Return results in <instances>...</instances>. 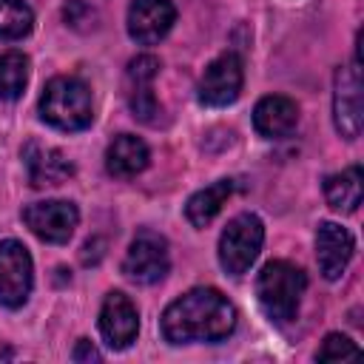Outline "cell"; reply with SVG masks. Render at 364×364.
Masks as SVG:
<instances>
[{
	"instance_id": "6da1fadb",
	"label": "cell",
	"mask_w": 364,
	"mask_h": 364,
	"mask_svg": "<svg viewBox=\"0 0 364 364\" xmlns=\"http://www.w3.org/2000/svg\"><path fill=\"white\" fill-rule=\"evenodd\" d=\"M236 307L216 287H191L162 313V336L171 344L222 341L236 330Z\"/></svg>"
},
{
	"instance_id": "7a4b0ae2",
	"label": "cell",
	"mask_w": 364,
	"mask_h": 364,
	"mask_svg": "<svg viewBox=\"0 0 364 364\" xmlns=\"http://www.w3.org/2000/svg\"><path fill=\"white\" fill-rule=\"evenodd\" d=\"M304 290H307L304 270L284 259L267 262L256 276V299L264 316L276 324H287L296 318Z\"/></svg>"
},
{
	"instance_id": "3957f363",
	"label": "cell",
	"mask_w": 364,
	"mask_h": 364,
	"mask_svg": "<svg viewBox=\"0 0 364 364\" xmlns=\"http://www.w3.org/2000/svg\"><path fill=\"white\" fill-rule=\"evenodd\" d=\"M40 119L57 131H82L94 119L91 91L80 77H54L40 97Z\"/></svg>"
},
{
	"instance_id": "277c9868",
	"label": "cell",
	"mask_w": 364,
	"mask_h": 364,
	"mask_svg": "<svg viewBox=\"0 0 364 364\" xmlns=\"http://www.w3.org/2000/svg\"><path fill=\"white\" fill-rule=\"evenodd\" d=\"M264 245V225L256 213L233 216L219 236V264L228 276H242L256 262Z\"/></svg>"
},
{
	"instance_id": "5b68a950",
	"label": "cell",
	"mask_w": 364,
	"mask_h": 364,
	"mask_svg": "<svg viewBox=\"0 0 364 364\" xmlns=\"http://www.w3.org/2000/svg\"><path fill=\"white\" fill-rule=\"evenodd\" d=\"M34 287V264L31 253L17 239L0 242V307L17 310L28 301Z\"/></svg>"
},
{
	"instance_id": "8992f818",
	"label": "cell",
	"mask_w": 364,
	"mask_h": 364,
	"mask_svg": "<svg viewBox=\"0 0 364 364\" xmlns=\"http://www.w3.org/2000/svg\"><path fill=\"white\" fill-rule=\"evenodd\" d=\"M168 270H171V256H168L165 236L154 230H139L125 250L122 273L136 284H154L165 279Z\"/></svg>"
},
{
	"instance_id": "52a82bcc",
	"label": "cell",
	"mask_w": 364,
	"mask_h": 364,
	"mask_svg": "<svg viewBox=\"0 0 364 364\" xmlns=\"http://www.w3.org/2000/svg\"><path fill=\"white\" fill-rule=\"evenodd\" d=\"M333 122L344 139H355L364 125L361 105V71L358 60L353 65H341L333 80Z\"/></svg>"
},
{
	"instance_id": "ba28073f",
	"label": "cell",
	"mask_w": 364,
	"mask_h": 364,
	"mask_svg": "<svg viewBox=\"0 0 364 364\" xmlns=\"http://www.w3.org/2000/svg\"><path fill=\"white\" fill-rule=\"evenodd\" d=\"M23 222L28 225V230L37 239H43L48 245H65L80 222V210L68 199H46V202L26 205Z\"/></svg>"
},
{
	"instance_id": "9c48e42d",
	"label": "cell",
	"mask_w": 364,
	"mask_h": 364,
	"mask_svg": "<svg viewBox=\"0 0 364 364\" xmlns=\"http://www.w3.org/2000/svg\"><path fill=\"white\" fill-rule=\"evenodd\" d=\"M242 82H245L242 57L233 54V51H225L216 60H210L205 74L199 77V85H196L199 102L213 105V108H225V105L236 102V97L242 91Z\"/></svg>"
},
{
	"instance_id": "30bf717a",
	"label": "cell",
	"mask_w": 364,
	"mask_h": 364,
	"mask_svg": "<svg viewBox=\"0 0 364 364\" xmlns=\"http://www.w3.org/2000/svg\"><path fill=\"white\" fill-rule=\"evenodd\" d=\"M128 34L139 46H156L176 23V6L171 0H131Z\"/></svg>"
},
{
	"instance_id": "8fae6325",
	"label": "cell",
	"mask_w": 364,
	"mask_h": 364,
	"mask_svg": "<svg viewBox=\"0 0 364 364\" xmlns=\"http://www.w3.org/2000/svg\"><path fill=\"white\" fill-rule=\"evenodd\" d=\"M100 333L111 350H125L134 344L139 333V313H136V304L125 293L111 290L105 296L100 307Z\"/></svg>"
},
{
	"instance_id": "7c38bea8",
	"label": "cell",
	"mask_w": 364,
	"mask_h": 364,
	"mask_svg": "<svg viewBox=\"0 0 364 364\" xmlns=\"http://www.w3.org/2000/svg\"><path fill=\"white\" fill-rule=\"evenodd\" d=\"M159 74V60L154 54H139L128 63L125 71V94H128V105L131 114L139 122H154L159 114V102L154 97V80Z\"/></svg>"
},
{
	"instance_id": "4fadbf2b",
	"label": "cell",
	"mask_w": 364,
	"mask_h": 364,
	"mask_svg": "<svg viewBox=\"0 0 364 364\" xmlns=\"http://www.w3.org/2000/svg\"><path fill=\"white\" fill-rule=\"evenodd\" d=\"M353 250H355V242H353V233L336 222H318L316 228V262H318V270L327 282H336L350 259H353Z\"/></svg>"
},
{
	"instance_id": "5bb4252c",
	"label": "cell",
	"mask_w": 364,
	"mask_h": 364,
	"mask_svg": "<svg viewBox=\"0 0 364 364\" xmlns=\"http://www.w3.org/2000/svg\"><path fill=\"white\" fill-rule=\"evenodd\" d=\"M23 162H26L31 188H54V185H63L74 173V165L65 159L63 151L34 142V139L23 145Z\"/></svg>"
},
{
	"instance_id": "9a60e30c",
	"label": "cell",
	"mask_w": 364,
	"mask_h": 364,
	"mask_svg": "<svg viewBox=\"0 0 364 364\" xmlns=\"http://www.w3.org/2000/svg\"><path fill=\"white\" fill-rule=\"evenodd\" d=\"M299 125V105L290 97L267 94L253 108V128L264 139H284Z\"/></svg>"
},
{
	"instance_id": "2e32d148",
	"label": "cell",
	"mask_w": 364,
	"mask_h": 364,
	"mask_svg": "<svg viewBox=\"0 0 364 364\" xmlns=\"http://www.w3.org/2000/svg\"><path fill=\"white\" fill-rule=\"evenodd\" d=\"M148 162H151V151L134 134L114 136L108 151H105V171L117 179H131V176L142 173L148 168Z\"/></svg>"
},
{
	"instance_id": "e0dca14e",
	"label": "cell",
	"mask_w": 364,
	"mask_h": 364,
	"mask_svg": "<svg viewBox=\"0 0 364 364\" xmlns=\"http://www.w3.org/2000/svg\"><path fill=\"white\" fill-rule=\"evenodd\" d=\"M361 165H350L324 179V199L336 213H355L361 205Z\"/></svg>"
},
{
	"instance_id": "ac0fdd59",
	"label": "cell",
	"mask_w": 364,
	"mask_h": 364,
	"mask_svg": "<svg viewBox=\"0 0 364 364\" xmlns=\"http://www.w3.org/2000/svg\"><path fill=\"white\" fill-rule=\"evenodd\" d=\"M230 193H233V179H216L213 185L196 191V193L188 199V205H185V219H188L193 228H208V225L216 219V213L222 210V205L230 199Z\"/></svg>"
},
{
	"instance_id": "d6986e66",
	"label": "cell",
	"mask_w": 364,
	"mask_h": 364,
	"mask_svg": "<svg viewBox=\"0 0 364 364\" xmlns=\"http://www.w3.org/2000/svg\"><path fill=\"white\" fill-rule=\"evenodd\" d=\"M28 71H31V63L23 51L17 48H9L0 54V100H20L26 85H28Z\"/></svg>"
},
{
	"instance_id": "ffe728a7",
	"label": "cell",
	"mask_w": 364,
	"mask_h": 364,
	"mask_svg": "<svg viewBox=\"0 0 364 364\" xmlns=\"http://www.w3.org/2000/svg\"><path fill=\"white\" fill-rule=\"evenodd\" d=\"M34 28V11L23 0H0V40H20Z\"/></svg>"
},
{
	"instance_id": "44dd1931",
	"label": "cell",
	"mask_w": 364,
	"mask_h": 364,
	"mask_svg": "<svg viewBox=\"0 0 364 364\" xmlns=\"http://www.w3.org/2000/svg\"><path fill=\"white\" fill-rule=\"evenodd\" d=\"M353 355H358V344L341 333H327L321 347L316 350L318 361H341V358H353Z\"/></svg>"
},
{
	"instance_id": "7402d4cb",
	"label": "cell",
	"mask_w": 364,
	"mask_h": 364,
	"mask_svg": "<svg viewBox=\"0 0 364 364\" xmlns=\"http://www.w3.org/2000/svg\"><path fill=\"white\" fill-rule=\"evenodd\" d=\"M63 17H65V23H68L71 28H88L85 23L97 20V11H94L85 0H65V6H63ZM91 26H94V23H91Z\"/></svg>"
},
{
	"instance_id": "603a6c76",
	"label": "cell",
	"mask_w": 364,
	"mask_h": 364,
	"mask_svg": "<svg viewBox=\"0 0 364 364\" xmlns=\"http://www.w3.org/2000/svg\"><path fill=\"white\" fill-rule=\"evenodd\" d=\"M71 358L80 364V361H102V353L88 341V338H80L77 341V347H74V353H71Z\"/></svg>"
},
{
	"instance_id": "cb8c5ba5",
	"label": "cell",
	"mask_w": 364,
	"mask_h": 364,
	"mask_svg": "<svg viewBox=\"0 0 364 364\" xmlns=\"http://www.w3.org/2000/svg\"><path fill=\"white\" fill-rule=\"evenodd\" d=\"M105 247V242L102 239H88L85 245H82V253H80V259H82V264H97L100 259H102V250Z\"/></svg>"
}]
</instances>
